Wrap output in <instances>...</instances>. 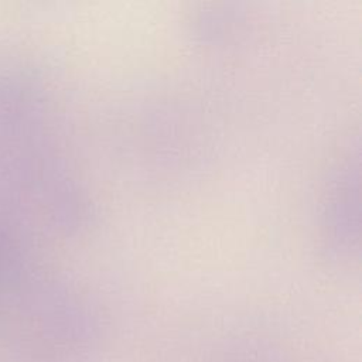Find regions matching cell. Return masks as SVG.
I'll use <instances>...</instances> for the list:
<instances>
[]
</instances>
